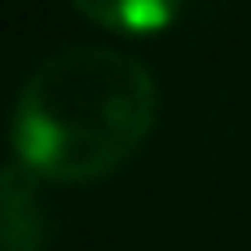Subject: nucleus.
<instances>
[{
    "mask_svg": "<svg viewBox=\"0 0 251 251\" xmlns=\"http://www.w3.org/2000/svg\"><path fill=\"white\" fill-rule=\"evenodd\" d=\"M159 119V84L132 53L66 49L31 71L13 106V154L40 181L88 185L124 168Z\"/></svg>",
    "mask_w": 251,
    "mask_h": 251,
    "instance_id": "f257e3e1",
    "label": "nucleus"
},
{
    "mask_svg": "<svg viewBox=\"0 0 251 251\" xmlns=\"http://www.w3.org/2000/svg\"><path fill=\"white\" fill-rule=\"evenodd\" d=\"M88 22L119 35H159L176 22L181 0H71Z\"/></svg>",
    "mask_w": 251,
    "mask_h": 251,
    "instance_id": "7ed1b4c3",
    "label": "nucleus"
},
{
    "mask_svg": "<svg viewBox=\"0 0 251 251\" xmlns=\"http://www.w3.org/2000/svg\"><path fill=\"white\" fill-rule=\"evenodd\" d=\"M40 176L26 163H9L0 172V251H40Z\"/></svg>",
    "mask_w": 251,
    "mask_h": 251,
    "instance_id": "f03ea898",
    "label": "nucleus"
}]
</instances>
